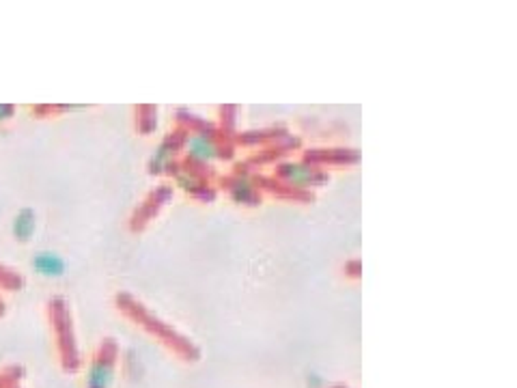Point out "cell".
I'll use <instances>...</instances> for the list:
<instances>
[{
	"label": "cell",
	"instance_id": "1",
	"mask_svg": "<svg viewBox=\"0 0 517 388\" xmlns=\"http://www.w3.org/2000/svg\"><path fill=\"white\" fill-rule=\"evenodd\" d=\"M186 149H188V155L196 162H211L215 158H225V153L220 151V145L213 141V136L203 134V132H192L188 136Z\"/></svg>",
	"mask_w": 517,
	"mask_h": 388
},
{
	"label": "cell",
	"instance_id": "2",
	"mask_svg": "<svg viewBox=\"0 0 517 388\" xmlns=\"http://www.w3.org/2000/svg\"><path fill=\"white\" fill-rule=\"evenodd\" d=\"M32 268L43 278H61L67 270V261L54 250H41L32 257Z\"/></svg>",
	"mask_w": 517,
	"mask_h": 388
},
{
	"label": "cell",
	"instance_id": "3",
	"mask_svg": "<svg viewBox=\"0 0 517 388\" xmlns=\"http://www.w3.org/2000/svg\"><path fill=\"white\" fill-rule=\"evenodd\" d=\"M278 172L289 184H295V186H313L323 180L317 168H311L304 164H283Z\"/></svg>",
	"mask_w": 517,
	"mask_h": 388
},
{
	"label": "cell",
	"instance_id": "4",
	"mask_svg": "<svg viewBox=\"0 0 517 388\" xmlns=\"http://www.w3.org/2000/svg\"><path fill=\"white\" fill-rule=\"evenodd\" d=\"M114 382V367L110 358H97L86 371V388H110Z\"/></svg>",
	"mask_w": 517,
	"mask_h": 388
},
{
	"label": "cell",
	"instance_id": "5",
	"mask_svg": "<svg viewBox=\"0 0 517 388\" xmlns=\"http://www.w3.org/2000/svg\"><path fill=\"white\" fill-rule=\"evenodd\" d=\"M37 229V216L30 207H24L16 213V218L11 223V233L18 242H28Z\"/></svg>",
	"mask_w": 517,
	"mask_h": 388
},
{
	"label": "cell",
	"instance_id": "6",
	"mask_svg": "<svg viewBox=\"0 0 517 388\" xmlns=\"http://www.w3.org/2000/svg\"><path fill=\"white\" fill-rule=\"evenodd\" d=\"M231 194L235 201L239 203H246V205H254L256 203V190L254 186H250L246 180H237L233 186H231Z\"/></svg>",
	"mask_w": 517,
	"mask_h": 388
},
{
	"label": "cell",
	"instance_id": "7",
	"mask_svg": "<svg viewBox=\"0 0 517 388\" xmlns=\"http://www.w3.org/2000/svg\"><path fill=\"white\" fill-rule=\"evenodd\" d=\"M13 114V106H0V121H5Z\"/></svg>",
	"mask_w": 517,
	"mask_h": 388
}]
</instances>
